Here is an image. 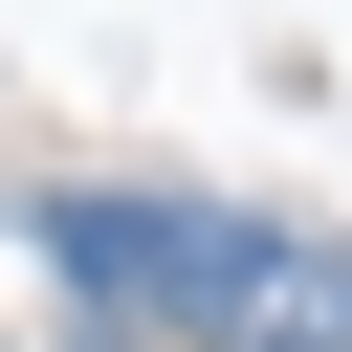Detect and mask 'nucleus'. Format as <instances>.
Instances as JSON below:
<instances>
[{
    "instance_id": "nucleus-1",
    "label": "nucleus",
    "mask_w": 352,
    "mask_h": 352,
    "mask_svg": "<svg viewBox=\"0 0 352 352\" xmlns=\"http://www.w3.org/2000/svg\"><path fill=\"white\" fill-rule=\"evenodd\" d=\"M44 286H66L88 330L242 352V330H264V286H286V242H264L242 198H44Z\"/></svg>"
},
{
    "instance_id": "nucleus-2",
    "label": "nucleus",
    "mask_w": 352,
    "mask_h": 352,
    "mask_svg": "<svg viewBox=\"0 0 352 352\" xmlns=\"http://www.w3.org/2000/svg\"><path fill=\"white\" fill-rule=\"evenodd\" d=\"M286 286H308V352H352V264H286Z\"/></svg>"
}]
</instances>
